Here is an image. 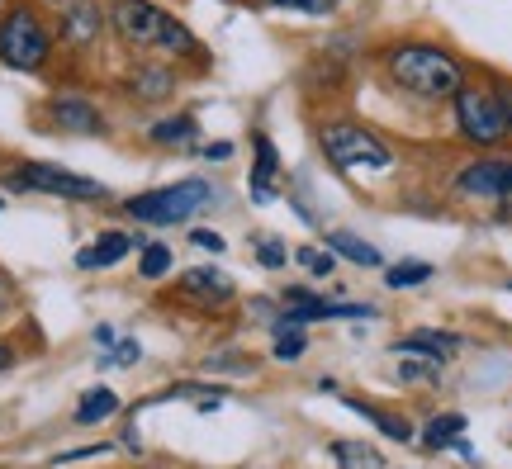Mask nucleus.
I'll use <instances>...</instances> for the list:
<instances>
[{"label": "nucleus", "instance_id": "obj_1", "mask_svg": "<svg viewBox=\"0 0 512 469\" xmlns=\"http://www.w3.org/2000/svg\"><path fill=\"white\" fill-rule=\"evenodd\" d=\"M384 72L403 95H418V100H456L460 86H465V67L437 43L384 48Z\"/></svg>", "mask_w": 512, "mask_h": 469}, {"label": "nucleus", "instance_id": "obj_2", "mask_svg": "<svg viewBox=\"0 0 512 469\" xmlns=\"http://www.w3.org/2000/svg\"><path fill=\"white\" fill-rule=\"evenodd\" d=\"M110 24L128 48L143 53H166V57H200V38L185 29L181 19L162 10L157 0H110Z\"/></svg>", "mask_w": 512, "mask_h": 469}, {"label": "nucleus", "instance_id": "obj_3", "mask_svg": "<svg viewBox=\"0 0 512 469\" xmlns=\"http://www.w3.org/2000/svg\"><path fill=\"white\" fill-rule=\"evenodd\" d=\"M53 57V29L43 24L34 0H10L0 15V62L10 72H43Z\"/></svg>", "mask_w": 512, "mask_h": 469}, {"label": "nucleus", "instance_id": "obj_4", "mask_svg": "<svg viewBox=\"0 0 512 469\" xmlns=\"http://www.w3.org/2000/svg\"><path fill=\"white\" fill-rule=\"evenodd\" d=\"M318 147L337 171H394V147L356 119H328L318 128Z\"/></svg>", "mask_w": 512, "mask_h": 469}, {"label": "nucleus", "instance_id": "obj_5", "mask_svg": "<svg viewBox=\"0 0 512 469\" xmlns=\"http://www.w3.org/2000/svg\"><path fill=\"white\" fill-rule=\"evenodd\" d=\"M209 199H214V185L190 176V181H176V185H162V190L124 199V214L133 223H147V228H176V223H190Z\"/></svg>", "mask_w": 512, "mask_h": 469}, {"label": "nucleus", "instance_id": "obj_6", "mask_svg": "<svg viewBox=\"0 0 512 469\" xmlns=\"http://www.w3.org/2000/svg\"><path fill=\"white\" fill-rule=\"evenodd\" d=\"M456 124L460 138L475 147H498L508 138V109L498 100V91H484V86H460L456 95Z\"/></svg>", "mask_w": 512, "mask_h": 469}, {"label": "nucleus", "instance_id": "obj_7", "mask_svg": "<svg viewBox=\"0 0 512 469\" xmlns=\"http://www.w3.org/2000/svg\"><path fill=\"white\" fill-rule=\"evenodd\" d=\"M10 190H38V195H53V199H76V204H100L110 199V190L91 176H76V171H62L53 162H24L10 176Z\"/></svg>", "mask_w": 512, "mask_h": 469}, {"label": "nucleus", "instance_id": "obj_8", "mask_svg": "<svg viewBox=\"0 0 512 469\" xmlns=\"http://www.w3.org/2000/svg\"><path fill=\"white\" fill-rule=\"evenodd\" d=\"M105 5L100 0H62V43L72 48V53H86L95 38H100V29H105Z\"/></svg>", "mask_w": 512, "mask_h": 469}, {"label": "nucleus", "instance_id": "obj_9", "mask_svg": "<svg viewBox=\"0 0 512 469\" xmlns=\"http://www.w3.org/2000/svg\"><path fill=\"white\" fill-rule=\"evenodd\" d=\"M176 294L190 299V304H200V308H223V304L238 299V285H233V275H223L219 266H195V271L181 275Z\"/></svg>", "mask_w": 512, "mask_h": 469}, {"label": "nucleus", "instance_id": "obj_10", "mask_svg": "<svg viewBox=\"0 0 512 469\" xmlns=\"http://www.w3.org/2000/svg\"><path fill=\"white\" fill-rule=\"evenodd\" d=\"M456 190L470 199H512V162H470L456 176Z\"/></svg>", "mask_w": 512, "mask_h": 469}, {"label": "nucleus", "instance_id": "obj_11", "mask_svg": "<svg viewBox=\"0 0 512 469\" xmlns=\"http://www.w3.org/2000/svg\"><path fill=\"white\" fill-rule=\"evenodd\" d=\"M48 119H53L57 128H67V133H91V138L105 133V114H100L86 95H53V100H48Z\"/></svg>", "mask_w": 512, "mask_h": 469}, {"label": "nucleus", "instance_id": "obj_12", "mask_svg": "<svg viewBox=\"0 0 512 469\" xmlns=\"http://www.w3.org/2000/svg\"><path fill=\"white\" fill-rule=\"evenodd\" d=\"M133 247H143V237L124 233V228H110V233L95 237L91 247H81V252H76V266H81V271H110V266H119Z\"/></svg>", "mask_w": 512, "mask_h": 469}, {"label": "nucleus", "instance_id": "obj_13", "mask_svg": "<svg viewBox=\"0 0 512 469\" xmlns=\"http://www.w3.org/2000/svg\"><path fill=\"white\" fill-rule=\"evenodd\" d=\"M460 337L456 332H441V327H418V332H408V337H399L394 342V351L399 356H422V361H451V356H460Z\"/></svg>", "mask_w": 512, "mask_h": 469}, {"label": "nucleus", "instance_id": "obj_14", "mask_svg": "<svg viewBox=\"0 0 512 469\" xmlns=\"http://www.w3.org/2000/svg\"><path fill=\"white\" fill-rule=\"evenodd\" d=\"M252 147H256V166H252V181H247V190H252L256 204H275V176H280V152H275V143L266 138V133H256Z\"/></svg>", "mask_w": 512, "mask_h": 469}, {"label": "nucleus", "instance_id": "obj_15", "mask_svg": "<svg viewBox=\"0 0 512 469\" xmlns=\"http://www.w3.org/2000/svg\"><path fill=\"white\" fill-rule=\"evenodd\" d=\"M171 91H176V72L162 62H147L138 72H128V95H138V100H166Z\"/></svg>", "mask_w": 512, "mask_h": 469}, {"label": "nucleus", "instance_id": "obj_16", "mask_svg": "<svg viewBox=\"0 0 512 469\" xmlns=\"http://www.w3.org/2000/svg\"><path fill=\"white\" fill-rule=\"evenodd\" d=\"M460 432H465V417L460 413H441L427 422V432H422V441L432 446V451H460V455H470V446L460 441Z\"/></svg>", "mask_w": 512, "mask_h": 469}, {"label": "nucleus", "instance_id": "obj_17", "mask_svg": "<svg viewBox=\"0 0 512 469\" xmlns=\"http://www.w3.org/2000/svg\"><path fill=\"white\" fill-rule=\"evenodd\" d=\"M323 247H328L332 256H342V261H351V266H361V271H375V266H380V247H370V242H361V237H351V233H328Z\"/></svg>", "mask_w": 512, "mask_h": 469}, {"label": "nucleus", "instance_id": "obj_18", "mask_svg": "<svg viewBox=\"0 0 512 469\" xmlns=\"http://www.w3.org/2000/svg\"><path fill=\"white\" fill-rule=\"evenodd\" d=\"M347 408L351 413H361L366 422H375L389 441H413V427H408V417L399 413H384V408H375V403H366V398H347Z\"/></svg>", "mask_w": 512, "mask_h": 469}, {"label": "nucleus", "instance_id": "obj_19", "mask_svg": "<svg viewBox=\"0 0 512 469\" xmlns=\"http://www.w3.org/2000/svg\"><path fill=\"white\" fill-rule=\"evenodd\" d=\"M195 133H200L195 114H171V119H157V124L147 128V138L157 147H181V143H190Z\"/></svg>", "mask_w": 512, "mask_h": 469}, {"label": "nucleus", "instance_id": "obj_20", "mask_svg": "<svg viewBox=\"0 0 512 469\" xmlns=\"http://www.w3.org/2000/svg\"><path fill=\"white\" fill-rule=\"evenodd\" d=\"M328 455L342 469H384V455L375 446H366V441H332Z\"/></svg>", "mask_w": 512, "mask_h": 469}, {"label": "nucleus", "instance_id": "obj_21", "mask_svg": "<svg viewBox=\"0 0 512 469\" xmlns=\"http://www.w3.org/2000/svg\"><path fill=\"white\" fill-rule=\"evenodd\" d=\"M114 413H119V394L105 389V384L76 403V422H81V427H95V422H105V417H114Z\"/></svg>", "mask_w": 512, "mask_h": 469}, {"label": "nucleus", "instance_id": "obj_22", "mask_svg": "<svg viewBox=\"0 0 512 469\" xmlns=\"http://www.w3.org/2000/svg\"><path fill=\"white\" fill-rule=\"evenodd\" d=\"M432 261H394L389 271H384V285L389 289H418V285H427L432 280Z\"/></svg>", "mask_w": 512, "mask_h": 469}, {"label": "nucleus", "instance_id": "obj_23", "mask_svg": "<svg viewBox=\"0 0 512 469\" xmlns=\"http://www.w3.org/2000/svg\"><path fill=\"white\" fill-rule=\"evenodd\" d=\"M171 261H176V256H171L166 242H143V247H138V275H143V280H162V275L171 271Z\"/></svg>", "mask_w": 512, "mask_h": 469}, {"label": "nucleus", "instance_id": "obj_24", "mask_svg": "<svg viewBox=\"0 0 512 469\" xmlns=\"http://www.w3.org/2000/svg\"><path fill=\"white\" fill-rule=\"evenodd\" d=\"M304 356H309L304 327H280V332H275V361H304Z\"/></svg>", "mask_w": 512, "mask_h": 469}, {"label": "nucleus", "instance_id": "obj_25", "mask_svg": "<svg viewBox=\"0 0 512 469\" xmlns=\"http://www.w3.org/2000/svg\"><path fill=\"white\" fill-rule=\"evenodd\" d=\"M294 261H299L304 271H313V275H337V256H332L328 247H299Z\"/></svg>", "mask_w": 512, "mask_h": 469}, {"label": "nucleus", "instance_id": "obj_26", "mask_svg": "<svg viewBox=\"0 0 512 469\" xmlns=\"http://www.w3.org/2000/svg\"><path fill=\"white\" fill-rule=\"evenodd\" d=\"M256 261H261L266 271H280V266H290V247L275 242V237H256Z\"/></svg>", "mask_w": 512, "mask_h": 469}, {"label": "nucleus", "instance_id": "obj_27", "mask_svg": "<svg viewBox=\"0 0 512 469\" xmlns=\"http://www.w3.org/2000/svg\"><path fill=\"white\" fill-rule=\"evenodd\" d=\"M261 5H271V10H304V15H332L337 10V0H261Z\"/></svg>", "mask_w": 512, "mask_h": 469}, {"label": "nucleus", "instance_id": "obj_28", "mask_svg": "<svg viewBox=\"0 0 512 469\" xmlns=\"http://www.w3.org/2000/svg\"><path fill=\"white\" fill-rule=\"evenodd\" d=\"M138 356H143V346L133 337H124V342H114L110 356H100V365H138Z\"/></svg>", "mask_w": 512, "mask_h": 469}, {"label": "nucleus", "instance_id": "obj_29", "mask_svg": "<svg viewBox=\"0 0 512 469\" xmlns=\"http://www.w3.org/2000/svg\"><path fill=\"white\" fill-rule=\"evenodd\" d=\"M190 242H195L200 252H214V256L228 247V242H223V233H214V228H195V233H190Z\"/></svg>", "mask_w": 512, "mask_h": 469}, {"label": "nucleus", "instance_id": "obj_30", "mask_svg": "<svg viewBox=\"0 0 512 469\" xmlns=\"http://www.w3.org/2000/svg\"><path fill=\"white\" fill-rule=\"evenodd\" d=\"M399 379L403 384H422V379H437L432 365H418V361H399Z\"/></svg>", "mask_w": 512, "mask_h": 469}, {"label": "nucleus", "instance_id": "obj_31", "mask_svg": "<svg viewBox=\"0 0 512 469\" xmlns=\"http://www.w3.org/2000/svg\"><path fill=\"white\" fill-rule=\"evenodd\" d=\"M209 370H252V361H242V356H209Z\"/></svg>", "mask_w": 512, "mask_h": 469}, {"label": "nucleus", "instance_id": "obj_32", "mask_svg": "<svg viewBox=\"0 0 512 469\" xmlns=\"http://www.w3.org/2000/svg\"><path fill=\"white\" fill-rule=\"evenodd\" d=\"M110 446H81V451H62L57 455V465H72V460H86V455H105Z\"/></svg>", "mask_w": 512, "mask_h": 469}, {"label": "nucleus", "instance_id": "obj_33", "mask_svg": "<svg viewBox=\"0 0 512 469\" xmlns=\"http://www.w3.org/2000/svg\"><path fill=\"white\" fill-rule=\"evenodd\" d=\"M10 304H15V285H10V275L0 271V318L10 313Z\"/></svg>", "mask_w": 512, "mask_h": 469}, {"label": "nucleus", "instance_id": "obj_34", "mask_svg": "<svg viewBox=\"0 0 512 469\" xmlns=\"http://www.w3.org/2000/svg\"><path fill=\"white\" fill-rule=\"evenodd\" d=\"M204 157H209V162H214V157H233V143H209L204 147Z\"/></svg>", "mask_w": 512, "mask_h": 469}, {"label": "nucleus", "instance_id": "obj_35", "mask_svg": "<svg viewBox=\"0 0 512 469\" xmlns=\"http://www.w3.org/2000/svg\"><path fill=\"white\" fill-rule=\"evenodd\" d=\"M252 313L256 318H275V304L271 299H252Z\"/></svg>", "mask_w": 512, "mask_h": 469}, {"label": "nucleus", "instance_id": "obj_36", "mask_svg": "<svg viewBox=\"0 0 512 469\" xmlns=\"http://www.w3.org/2000/svg\"><path fill=\"white\" fill-rule=\"evenodd\" d=\"M10 365H15V351H10V346L0 342V370H10Z\"/></svg>", "mask_w": 512, "mask_h": 469}, {"label": "nucleus", "instance_id": "obj_37", "mask_svg": "<svg viewBox=\"0 0 512 469\" xmlns=\"http://www.w3.org/2000/svg\"><path fill=\"white\" fill-rule=\"evenodd\" d=\"M503 100V109H508V128H512V95H498Z\"/></svg>", "mask_w": 512, "mask_h": 469}, {"label": "nucleus", "instance_id": "obj_38", "mask_svg": "<svg viewBox=\"0 0 512 469\" xmlns=\"http://www.w3.org/2000/svg\"><path fill=\"white\" fill-rule=\"evenodd\" d=\"M0 209H5V199H0Z\"/></svg>", "mask_w": 512, "mask_h": 469}, {"label": "nucleus", "instance_id": "obj_39", "mask_svg": "<svg viewBox=\"0 0 512 469\" xmlns=\"http://www.w3.org/2000/svg\"><path fill=\"white\" fill-rule=\"evenodd\" d=\"M53 5H62V0H53Z\"/></svg>", "mask_w": 512, "mask_h": 469}, {"label": "nucleus", "instance_id": "obj_40", "mask_svg": "<svg viewBox=\"0 0 512 469\" xmlns=\"http://www.w3.org/2000/svg\"><path fill=\"white\" fill-rule=\"evenodd\" d=\"M0 5H5V0H0Z\"/></svg>", "mask_w": 512, "mask_h": 469}, {"label": "nucleus", "instance_id": "obj_41", "mask_svg": "<svg viewBox=\"0 0 512 469\" xmlns=\"http://www.w3.org/2000/svg\"><path fill=\"white\" fill-rule=\"evenodd\" d=\"M508 289H512V285H508Z\"/></svg>", "mask_w": 512, "mask_h": 469}]
</instances>
